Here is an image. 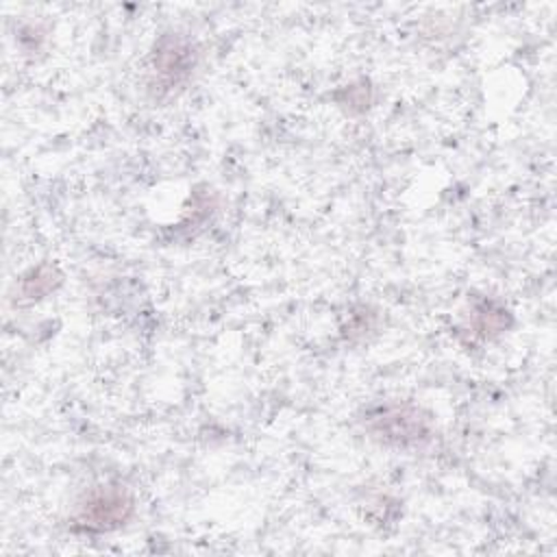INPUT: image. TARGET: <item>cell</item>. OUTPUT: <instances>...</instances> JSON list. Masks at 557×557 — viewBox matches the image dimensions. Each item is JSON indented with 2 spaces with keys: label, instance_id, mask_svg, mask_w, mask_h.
Returning a JSON list of instances; mask_svg holds the SVG:
<instances>
[{
  "label": "cell",
  "instance_id": "obj_1",
  "mask_svg": "<svg viewBox=\"0 0 557 557\" xmlns=\"http://www.w3.org/2000/svg\"><path fill=\"white\" fill-rule=\"evenodd\" d=\"M133 500L120 487H98L78 507L76 522L89 531H109L131 516Z\"/></svg>",
  "mask_w": 557,
  "mask_h": 557
}]
</instances>
